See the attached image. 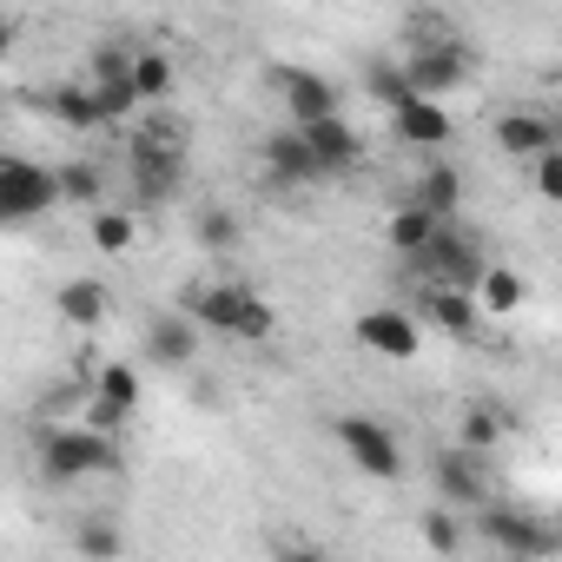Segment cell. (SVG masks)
<instances>
[{"mask_svg": "<svg viewBox=\"0 0 562 562\" xmlns=\"http://www.w3.org/2000/svg\"><path fill=\"white\" fill-rule=\"evenodd\" d=\"M126 179H133V205H146V212L186 186V133L166 113L139 120V133L126 139Z\"/></svg>", "mask_w": 562, "mask_h": 562, "instance_id": "cell-1", "label": "cell"}, {"mask_svg": "<svg viewBox=\"0 0 562 562\" xmlns=\"http://www.w3.org/2000/svg\"><path fill=\"white\" fill-rule=\"evenodd\" d=\"M411 34H417V47L404 54L411 93H417V100H450V93L470 80V67H476V60H470V47H463L443 21H430V14H424V21H411Z\"/></svg>", "mask_w": 562, "mask_h": 562, "instance_id": "cell-2", "label": "cell"}, {"mask_svg": "<svg viewBox=\"0 0 562 562\" xmlns=\"http://www.w3.org/2000/svg\"><path fill=\"white\" fill-rule=\"evenodd\" d=\"M186 318H199L205 331H218V338H245V345H258V338H271V305L251 292V285H238V278H218V285H199L192 299H186Z\"/></svg>", "mask_w": 562, "mask_h": 562, "instance_id": "cell-3", "label": "cell"}, {"mask_svg": "<svg viewBox=\"0 0 562 562\" xmlns=\"http://www.w3.org/2000/svg\"><path fill=\"white\" fill-rule=\"evenodd\" d=\"M41 476L54 483H87V476H120V443L87 430V424H60L41 430Z\"/></svg>", "mask_w": 562, "mask_h": 562, "instance_id": "cell-4", "label": "cell"}, {"mask_svg": "<svg viewBox=\"0 0 562 562\" xmlns=\"http://www.w3.org/2000/svg\"><path fill=\"white\" fill-rule=\"evenodd\" d=\"M411 271H417V285H443V292H483V278H490V258H483V245L463 232V225H450L424 258H411Z\"/></svg>", "mask_w": 562, "mask_h": 562, "instance_id": "cell-5", "label": "cell"}, {"mask_svg": "<svg viewBox=\"0 0 562 562\" xmlns=\"http://www.w3.org/2000/svg\"><path fill=\"white\" fill-rule=\"evenodd\" d=\"M331 437L345 443V457H351L364 476H378V483H397V476H404V443L391 437V424H384V417L345 411V417H331Z\"/></svg>", "mask_w": 562, "mask_h": 562, "instance_id": "cell-6", "label": "cell"}, {"mask_svg": "<svg viewBox=\"0 0 562 562\" xmlns=\"http://www.w3.org/2000/svg\"><path fill=\"white\" fill-rule=\"evenodd\" d=\"M60 205V166H41V159H0V218L8 225H27L41 212Z\"/></svg>", "mask_w": 562, "mask_h": 562, "instance_id": "cell-7", "label": "cell"}, {"mask_svg": "<svg viewBox=\"0 0 562 562\" xmlns=\"http://www.w3.org/2000/svg\"><path fill=\"white\" fill-rule=\"evenodd\" d=\"M265 80H271V93H278V100H285L292 126H318V120H338V113H345L338 80H325L318 67H271Z\"/></svg>", "mask_w": 562, "mask_h": 562, "instance_id": "cell-8", "label": "cell"}, {"mask_svg": "<svg viewBox=\"0 0 562 562\" xmlns=\"http://www.w3.org/2000/svg\"><path fill=\"white\" fill-rule=\"evenodd\" d=\"M358 345H364V351H378V358L411 364V358L424 351V325H417V312L378 305V312H364V318H358Z\"/></svg>", "mask_w": 562, "mask_h": 562, "instance_id": "cell-9", "label": "cell"}, {"mask_svg": "<svg viewBox=\"0 0 562 562\" xmlns=\"http://www.w3.org/2000/svg\"><path fill=\"white\" fill-rule=\"evenodd\" d=\"M437 490H443V503H457V509H490V463L476 457V450H443L437 457Z\"/></svg>", "mask_w": 562, "mask_h": 562, "instance_id": "cell-10", "label": "cell"}, {"mask_svg": "<svg viewBox=\"0 0 562 562\" xmlns=\"http://www.w3.org/2000/svg\"><path fill=\"white\" fill-rule=\"evenodd\" d=\"M318 179H325V166L312 159V146H305L299 126L265 133V186H318Z\"/></svg>", "mask_w": 562, "mask_h": 562, "instance_id": "cell-11", "label": "cell"}, {"mask_svg": "<svg viewBox=\"0 0 562 562\" xmlns=\"http://www.w3.org/2000/svg\"><path fill=\"white\" fill-rule=\"evenodd\" d=\"M496 146L509 153V159H522V166H536V159H549L562 139H555V120L549 113H529V106H509L503 120H496Z\"/></svg>", "mask_w": 562, "mask_h": 562, "instance_id": "cell-12", "label": "cell"}, {"mask_svg": "<svg viewBox=\"0 0 562 562\" xmlns=\"http://www.w3.org/2000/svg\"><path fill=\"white\" fill-rule=\"evenodd\" d=\"M305 133V146H312V159L325 166V179L331 172H358L364 166V133L338 113V120H318V126H299Z\"/></svg>", "mask_w": 562, "mask_h": 562, "instance_id": "cell-13", "label": "cell"}, {"mask_svg": "<svg viewBox=\"0 0 562 562\" xmlns=\"http://www.w3.org/2000/svg\"><path fill=\"white\" fill-rule=\"evenodd\" d=\"M476 529H483L496 549H509V555H529V562L555 549V536H549L536 516H522V509H483V516H476Z\"/></svg>", "mask_w": 562, "mask_h": 562, "instance_id": "cell-14", "label": "cell"}, {"mask_svg": "<svg viewBox=\"0 0 562 562\" xmlns=\"http://www.w3.org/2000/svg\"><path fill=\"white\" fill-rule=\"evenodd\" d=\"M146 358H153L159 371H186V364L199 358V325H192L186 312H159V318L146 325Z\"/></svg>", "mask_w": 562, "mask_h": 562, "instance_id": "cell-15", "label": "cell"}, {"mask_svg": "<svg viewBox=\"0 0 562 562\" xmlns=\"http://www.w3.org/2000/svg\"><path fill=\"white\" fill-rule=\"evenodd\" d=\"M443 232H450V218L424 212L417 199H411V205H397V212H391V225H384V238H391V251H397L404 265H411V258H424V251H430Z\"/></svg>", "mask_w": 562, "mask_h": 562, "instance_id": "cell-16", "label": "cell"}, {"mask_svg": "<svg viewBox=\"0 0 562 562\" xmlns=\"http://www.w3.org/2000/svg\"><path fill=\"white\" fill-rule=\"evenodd\" d=\"M417 318H424V325H437V331H450V338H476V325H483V305H476L470 292L424 285V299H417Z\"/></svg>", "mask_w": 562, "mask_h": 562, "instance_id": "cell-17", "label": "cell"}, {"mask_svg": "<svg viewBox=\"0 0 562 562\" xmlns=\"http://www.w3.org/2000/svg\"><path fill=\"white\" fill-rule=\"evenodd\" d=\"M391 126H397V139L404 146H417V153H437V146H450V113L437 106V100H404L397 113H391Z\"/></svg>", "mask_w": 562, "mask_h": 562, "instance_id": "cell-18", "label": "cell"}, {"mask_svg": "<svg viewBox=\"0 0 562 562\" xmlns=\"http://www.w3.org/2000/svg\"><path fill=\"white\" fill-rule=\"evenodd\" d=\"M47 113H54V126H67V133H100V126H106V113H100V100H93L87 80H54V87H47Z\"/></svg>", "mask_w": 562, "mask_h": 562, "instance_id": "cell-19", "label": "cell"}, {"mask_svg": "<svg viewBox=\"0 0 562 562\" xmlns=\"http://www.w3.org/2000/svg\"><path fill=\"white\" fill-rule=\"evenodd\" d=\"M424 212H437V218H450L457 225V205H463V172L457 166H443V159H424V172H417V192H411Z\"/></svg>", "mask_w": 562, "mask_h": 562, "instance_id": "cell-20", "label": "cell"}, {"mask_svg": "<svg viewBox=\"0 0 562 562\" xmlns=\"http://www.w3.org/2000/svg\"><path fill=\"white\" fill-rule=\"evenodd\" d=\"M60 318L67 325H80V331H93V325H106L113 318V292L100 285V278H74V285H60Z\"/></svg>", "mask_w": 562, "mask_h": 562, "instance_id": "cell-21", "label": "cell"}, {"mask_svg": "<svg viewBox=\"0 0 562 562\" xmlns=\"http://www.w3.org/2000/svg\"><path fill=\"white\" fill-rule=\"evenodd\" d=\"M364 93H371L384 113H397L404 100H417V93H411V74H404V54H397V60H371V67H364Z\"/></svg>", "mask_w": 562, "mask_h": 562, "instance_id": "cell-22", "label": "cell"}, {"mask_svg": "<svg viewBox=\"0 0 562 562\" xmlns=\"http://www.w3.org/2000/svg\"><path fill=\"white\" fill-rule=\"evenodd\" d=\"M87 87H93V100H100L106 126H120V120H133V113L146 106V100H139V87H133V74H93Z\"/></svg>", "mask_w": 562, "mask_h": 562, "instance_id": "cell-23", "label": "cell"}, {"mask_svg": "<svg viewBox=\"0 0 562 562\" xmlns=\"http://www.w3.org/2000/svg\"><path fill=\"white\" fill-rule=\"evenodd\" d=\"M133 87H139L146 106H166V93H172V54L139 47V60H133Z\"/></svg>", "mask_w": 562, "mask_h": 562, "instance_id": "cell-24", "label": "cell"}, {"mask_svg": "<svg viewBox=\"0 0 562 562\" xmlns=\"http://www.w3.org/2000/svg\"><path fill=\"white\" fill-rule=\"evenodd\" d=\"M60 199L100 212V205H106V179H100V166H93V159H67V166H60Z\"/></svg>", "mask_w": 562, "mask_h": 562, "instance_id": "cell-25", "label": "cell"}, {"mask_svg": "<svg viewBox=\"0 0 562 562\" xmlns=\"http://www.w3.org/2000/svg\"><path fill=\"white\" fill-rule=\"evenodd\" d=\"M74 549H80L87 562H120L126 536H120V522H113V516H87V522L74 529Z\"/></svg>", "mask_w": 562, "mask_h": 562, "instance_id": "cell-26", "label": "cell"}, {"mask_svg": "<svg viewBox=\"0 0 562 562\" xmlns=\"http://www.w3.org/2000/svg\"><path fill=\"white\" fill-rule=\"evenodd\" d=\"M476 305H483V318H509V312L522 305V278H516L509 265H490V278H483Z\"/></svg>", "mask_w": 562, "mask_h": 562, "instance_id": "cell-27", "label": "cell"}, {"mask_svg": "<svg viewBox=\"0 0 562 562\" xmlns=\"http://www.w3.org/2000/svg\"><path fill=\"white\" fill-rule=\"evenodd\" d=\"M133 232H139V225H133V212H113V205H100V212L87 218V238H93L106 258H113V251H126V245H133Z\"/></svg>", "mask_w": 562, "mask_h": 562, "instance_id": "cell-28", "label": "cell"}, {"mask_svg": "<svg viewBox=\"0 0 562 562\" xmlns=\"http://www.w3.org/2000/svg\"><path fill=\"white\" fill-rule=\"evenodd\" d=\"M192 238H199V245H205L212 258H225V251L238 245V218H232L225 205H205V212L192 218Z\"/></svg>", "mask_w": 562, "mask_h": 562, "instance_id": "cell-29", "label": "cell"}, {"mask_svg": "<svg viewBox=\"0 0 562 562\" xmlns=\"http://www.w3.org/2000/svg\"><path fill=\"white\" fill-rule=\"evenodd\" d=\"M93 397H106L113 411L133 417V411H139V371H133V364H106V371L93 378Z\"/></svg>", "mask_w": 562, "mask_h": 562, "instance_id": "cell-30", "label": "cell"}, {"mask_svg": "<svg viewBox=\"0 0 562 562\" xmlns=\"http://www.w3.org/2000/svg\"><path fill=\"white\" fill-rule=\"evenodd\" d=\"M503 430H509V424H503V411H490V404H470V411H463V430H457V443L483 457V450H490Z\"/></svg>", "mask_w": 562, "mask_h": 562, "instance_id": "cell-31", "label": "cell"}, {"mask_svg": "<svg viewBox=\"0 0 562 562\" xmlns=\"http://www.w3.org/2000/svg\"><path fill=\"white\" fill-rule=\"evenodd\" d=\"M417 529H424V542H430L437 555H457V549H463V522H457L443 503H437V509H424V516H417Z\"/></svg>", "mask_w": 562, "mask_h": 562, "instance_id": "cell-32", "label": "cell"}, {"mask_svg": "<svg viewBox=\"0 0 562 562\" xmlns=\"http://www.w3.org/2000/svg\"><path fill=\"white\" fill-rule=\"evenodd\" d=\"M529 179H536V192H542L549 205H562V146H555L549 159H536V166H529Z\"/></svg>", "mask_w": 562, "mask_h": 562, "instance_id": "cell-33", "label": "cell"}, {"mask_svg": "<svg viewBox=\"0 0 562 562\" xmlns=\"http://www.w3.org/2000/svg\"><path fill=\"white\" fill-rule=\"evenodd\" d=\"M126 424V411H113L106 397H87V430H100V437H113Z\"/></svg>", "mask_w": 562, "mask_h": 562, "instance_id": "cell-34", "label": "cell"}, {"mask_svg": "<svg viewBox=\"0 0 562 562\" xmlns=\"http://www.w3.org/2000/svg\"><path fill=\"white\" fill-rule=\"evenodd\" d=\"M278 562H331L318 542H285V549H278Z\"/></svg>", "mask_w": 562, "mask_h": 562, "instance_id": "cell-35", "label": "cell"}]
</instances>
